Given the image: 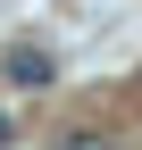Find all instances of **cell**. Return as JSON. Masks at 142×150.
Wrapping results in <instances>:
<instances>
[{"label":"cell","instance_id":"1","mask_svg":"<svg viewBox=\"0 0 142 150\" xmlns=\"http://www.w3.org/2000/svg\"><path fill=\"white\" fill-rule=\"evenodd\" d=\"M0 67H9V83H17V92H42L50 75H59V59H50L42 42H17V50H9V59H0Z\"/></svg>","mask_w":142,"mask_h":150},{"label":"cell","instance_id":"2","mask_svg":"<svg viewBox=\"0 0 142 150\" xmlns=\"http://www.w3.org/2000/svg\"><path fill=\"white\" fill-rule=\"evenodd\" d=\"M59 150H109V142H100V134H67Z\"/></svg>","mask_w":142,"mask_h":150},{"label":"cell","instance_id":"3","mask_svg":"<svg viewBox=\"0 0 142 150\" xmlns=\"http://www.w3.org/2000/svg\"><path fill=\"white\" fill-rule=\"evenodd\" d=\"M9 142H17V117H9V108H0V150H9Z\"/></svg>","mask_w":142,"mask_h":150}]
</instances>
